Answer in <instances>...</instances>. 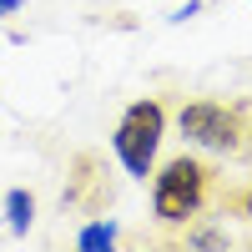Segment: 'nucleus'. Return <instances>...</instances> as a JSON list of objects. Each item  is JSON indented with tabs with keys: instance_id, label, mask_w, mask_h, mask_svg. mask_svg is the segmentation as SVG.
Wrapping results in <instances>:
<instances>
[{
	"instance_id": "nucleus-6",
	"label": "nucleus",
	"mask_w": 252,
	"mask_h": 252,
	"mask_svg": "<svg viewBox=\"0 0 252 252\" xmlns=\"http://www.w3.org/2000/svg\"><path fill=\"white\" fill-rule=\"evenodd\" d=\"M76 247H81V252H101V247H116V222H106V217L86 222V227L76 232Z\"/></svg>"
},
{
	"instance_id": "nucleus-5",
	"label": "nucleus",
	"mask_w": 252,
	"mask_h": 252,
	"mask_svg": "<svg viewBox=\"0 0 252 252\" xmlns=\"http://www.w3.org/2000/svg\"><path fill=\"white\" fill-rule=\"evenodd\" d=\"M35 222V192H26V187H15V192H5V227L15 237H26Z\"/></svg>"
},
{
	"instance_id": "nucleus-8",
	"label": "nucleus",
	"mask_w": 252,
	"mask_h": 252,
	"mask_svg": "<svg viewBox=\"0 0 252 252\" xmlns=\"http://www.w3.org/2000/svg\"><path fill=\"white\" fill-rule=\"evenodd\" d=\"M182 242H187V247H227V232H217V227H202V232H192V227H187Z\"/></svg>"
},
{
	"instance_id": "nucleus-3",
	"label": "nucleus",
	"mask_w": 252,
	"mask_h": 252,
	"mask_svg": "<svg viewBox=\"0 0 252 252\" xmlns=\"http://www.w3.org/2000/svg\"><path fill=\"white\" fill-rule=\"evenodd\" d=\"M161 136H166V106L157 96H141L121 111L116 131H111V146H116V161L126 166V177H136V182L152 177Z\"/></svg>"
},
{
	"instance_id": "nucleus-1",
	"label": "nucleus",
	"mask_w": 252,
	"mask_h": 252,
	"mask_svg": "<svg viewBox=\"0 0 252 252\" xmlns=\"http://www.w3.org/2000/svg\"><path fill=\"white\" fill-rule=\"evenodd\" d=\"M212 197H217V166L202 161V157H187L182 152V157H172L152 177V212L166 227L197 222L207 207H212Z\"/></svg>"
},
{
	"instance_id": "nucleus-2",
	"label": "nucleus",
	"mask_w": 252,
	"mask_h": 252,
	"mask_svg": "<svg viewBox=\"0 0 252 252\" xmlns=\"http://www.w3.org/2000/svg\"><path fill=\"white\" fill-rule=\"evenodd\" d=\"M177 126L187 141H197L217 157H232V161L252 157V106L247 101H217V96L187 101L177 111Z\"/></svg>"
},
{
	"instance_id": "nucleus-7",
	"label": "nucleus",
	"mask_w": 252,
	"mask_h": 252,
	"mask_svg": "<svg viewBox=\"0 0 252 252\" xmlns=\"http://www.w3.org/2000/svg\"><path fill=\"white\" fill-rule=\"evenodd\" d=\"M222 212H232V217H247V222H252V187L222 192Z\"/></svg>"
},
{
	"instance_id": "nucleus-4",
	"label": "nucleus",
	"mask_w": 252,
	"mask_h": 252,
	"mask_svg": "<svg viewBox=\"0 0 252 252\" xmlns=\"http://www.w3.org/2000/svg\"><path fill=\"white\" fill-rule=\"evenodd\" d=\"M111 197H116V187H111L106 157H101V152H76L71 166H66V192H61V202H66L71 212L96 217V212L111 207Z\"/></svg>"
},
{
	"instance_id": "nucleus-9",
	"label": "nucleus",
	"mask_w": 252,
	"mask_h": 252,
	"mask_svg": "<svg viewBox=\"0 0 252 252\" xmlns=\"http://www.w3.org/2000/svg\"><path fill=\"white\" fill-rule=\"evenodd\" d=\"M20 5H26V0H0V20H5V15H15Z\"/></svg>"
}]
</instances>
